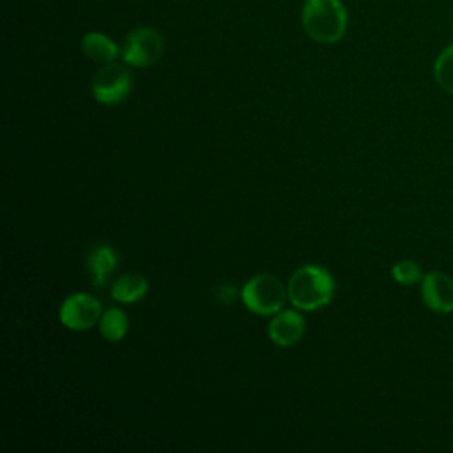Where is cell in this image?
Returning <instances> with one entry per match:
<instances>
[{
	"label": "cell",
	"mask_w": 453,
	"mask_h": 453,
	"mask_svg": "<svg viewBox=\"0 0 453 453\" xmlns=\"http://www.w3.org/2000/svg\"><path fill=\"white\" fill-rule=\"evenodd\" d=\"M288 301L303 311H315L331 303L334 280L331 273L317 264H306L294 271L287 283Z\"/></svg>",
	"instance_id": "6da1fadb"
},
{
	"label": "cell",
	"mask_w": 453,
	"mask_h": 453,
	"mask_svg": "<svg viewBox=\"0 0 453 453\" xmlns=\"http://www.w3.org/2000/svg\"><path fill=\"white\" fill-rule=\"evenodd\" d=\"M301 21L308 37L322 44H333L347 30V11L340 0H306Z\"/></svg>",
	"instance_id": "7a4b0ae2"
},
{
	"label": "cell",
	"mask_w": 453,
	"mask_h": 453,
	"mask_svg": "<svg viewBox=\"0 0 453 453\" xmlns=\"http://www.w3.org/2000/svg\"><path fill=\"white\" fill-rule=\"evenodd\" d=\"M287 297V287L281 283L278 276L269 273H260L250 278L241 290V299L244 306L251 313L262 317L278 313L283 308Z\"/></svg>",
	"instance_id": "3957f363"
},
{
	"label": "cell",
	"mask_w": 453,
	"mask_h": 453,
	"mask_svg": "<svg viewBox=\"0 0 453 453\" xmlns=\"http://www.w3.org/2000/svg\"><path fill=\"white\" fill-rule=\"evenodd\" d=\"M92 96L101 104H119L133 90V74L126 65L108 62L97 69L90 83Z\"/></svg>",
	"instance_id": "277c9868"
},
{
	"label": "cell",
	"mask_w": 453,
	"mask_h": 453,
	"mask_svg": "<svg viewBox=\"0 0 453 453\" xmlns=\"http://www.w3.org/2000/svg\"><path fill=\"white\" fill-rule=\"evenodd\" d=\"M165 50L163 37L157 30L140 27L131 30L122 46V58L131 67H149L156 64Z\"/></svg>",
	"instance_id": "5b68a950"
},
{
	"label": "cell",
	"mask_w": 453,
	"mask_h": 453,
	"mask_svg": "<svg viewBox=\"0 0 453 453\" xmlns=\"http://www.w3.org/2000/svg\"><path fill=\"white\" fill-rule=\"evenodd\" d=\"M103 315L101 303L96 296L87 292H76L67 296L60 308L58 319L71 331H87L94 327Z\"/></svg>",
	"instance_id": "8992f818"
},
{
	"label": "cell",
	"mask_w": 453,
	"mask_h": 453,
	"mask_svg": "<svg viewBox=\"0 0 453 453\" xmlns=\"http://www.w3.org/2000/svg\"><path fill=\"white\" fill-rule=\"evenodd\" d=\"M421 296L425 304L437 313L453 311V280L441 273L430 271L421 280Z\"/></svg>",
	"instance_id": "52a82bcc"
},
{
	"label": "cell",
	"mask_w": 453,
	"mask_h": 453,
	"mask_svg": "<svg viewBox=\"0 0 453 453\" xmlns=\"http://www.w3.org/2000/svg\"><path fill=\"white\" fill-rule=\"evenodd\" d=\"M267 334L278 347H292L304 334V317L297 310H280L273 315Z\"/></svg>",
	"instance_id": "ba28073f"
},
{
	"label": "cell",
	"mask_w": 453,
	"mask_h": 453,
	"mask_svg": "<svg viewBox=\"0 0 453 453\" xmlns=\"http://www.w3.org/2000/svg\"><path fill=\"white\" fill-rule=\"evenodd\" d=\"M117 264H119L117 251L110 244L94 246L90 250V253L87 255V267H88V273H90L92 285L97 287V288L104 287L108 278L115 271Z\"/></svg>",
	"instance_id": "9c48e42d"
},
{
	"label": "cell",
	"mask_w": 453,
	"mask_h": 453,
	"mask_svg": "<svg viewBox=\"0 0 453 453\" xmlns=\"http://www.w3.org/2000/svg\"><path fill=\"white\" fill-rule=\"evenodd\" d=\"M149 292V281L136 273H126L111 283V297L124 304H133L145 297Z\"/></svg>",
	"instance_id": "30bf717a"
},
{
	"label": "cell",
	"mask_w": 453,
	"mask_h": 453,
	"mask_svg": "<svg viewBox=\"0 0 453 453\" xmlns=\"http://www.w3.org/2000/svg\"><path fill=\"white\" fill-rule=\"evenodd\" d=\"M81 51L92 62L108 64L117 58L119 46L101 32H87L81 37Z\"/></svg>",
	"instance_id": "8fae6325"
},
{
	"label": "cell",
	"mask_w": 453,
	"mask_h": 453,
	"mask_svg": "<svg viewBox=\"0 0 453 453\" xmlns=\"http://www.w3.org/2000/svg\"><path fill=\"white\" fill-rule=\"evenodd\" d=\"M129 327L127 315L120 308H108L99 319V331L108 342H120Z\"/></svg>",
	"instance_id": "7c38bea8"
},
{
	"label": "cell",
	"mask_w": 453,
	"mask_h": 453,
	"mask_svg": "<svg viewBox=\"0 0 453 453\" xmlns=\"http://www.w3.org/2000/svg\"><path fill=\"white\" fill-rule=\"evenodd\" d=\"M434 78L442 90L453 94V44L439 53L434 64Z\"/></svg>",
	"instance_id": "4fadbf2b"
},
{
	"label": "cell",
	"mask_w": 453,
	"mask_h": 453,
	"mask_svg": "<svg viewBox=\"0 0 453 453\" xmlns=\"http://www.w3.org/2000/svg\"><path fill=\"white\" fill-rule=\"evenodd\" d=\"M393 278L402 285H414L423 280L421 267L414 260H400L391 267Z\"/></svg>",
	"instance_id": "5bb4252c"
}]
</instances>
